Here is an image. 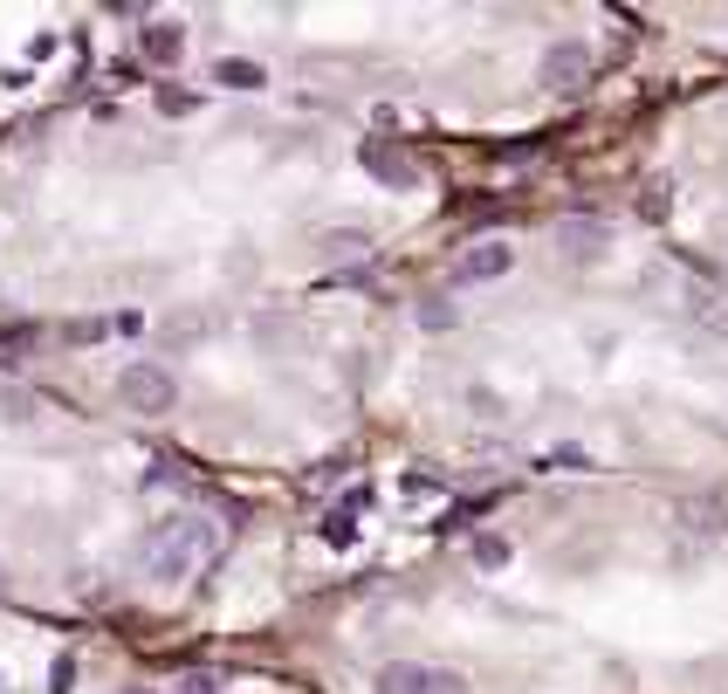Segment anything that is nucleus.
Returning a JSON list of instances; mask_svg holds the SVG:
<instances>
[{"label": "nucleus", "mask_w": 728, "mask_h": 694, "mask_svg": "<svg viewBox=\"0 0 728 694\" xmlns=\"http://www.w3.org/2000/svg\"><path fill=\"white\" fill-rule=\"evenodd\" d=\"M351 537H357V509H331V516H323V544H331V550H351Z\"/></svg>", "instance_id": "nucleus-11"}, {"label": "nucleus", "mask_w": 728, "mask_h": 694, "mask_svg": "<svg viewBox=\"0 0 728 694\" xmlns=\"http://www.w3.org/2000/svg\"><path fill=\"white\" fill-rule=\"evenodd\" d=\"M509 268H515V248H509V241H474L454 275H461V282H502Z\"/></svg>", "instance_id": "nucleus-6"}, {"label": "nucleus", "mask_w": 728, "mask_h": 694, "mask_svg": "<svg viewBox=\"0 0 728 694\" xmlns=\"http://www.w3.org/2000/svg\"><path fill=\"white\" fill-rule=\"evenodd\" d=\"M413 323H420V331H454V303L447 296H426V303H413Z\"/></svg>", "instance_id": "nucleus-10"}, {"label": "nucleus", "mask_w": 728, "mask_h": 694, "mask_svg": "<svg viewBox=\"0 0 728 694\" xmlns=\"http://www.w3.org/2000/svg\"><path fill=\"white\" fill-rule=\"evenodd\" d=\"M138 56L145 62H179L186 56V28L179 21H145L138 28Z\"/></svg>", "instance_id": "nucleus-7"}, {"label": "nucleus", "mask_w": 728, "mask_h": 694, "mask_svg": "<svg viewBox=\"0 0 728 694\" xmlns=\"http://www.w3.org/2000/svg\"><path fill=\"white\" fill-rule=\"evenodd\" d=\"M214 544H220V529L207 516H166L145 537V570L166 578V585H179V578H193V570L214 557Z\"/></svg>", "instance_id": "nucleus-1"}, {"label": "nucleus", "mask_w": 728, "mask_h": 694, "mask_svg": "<svg viewBox=\"0 0 728 694\" xmlns=\"http://www.w3.org/2000/svg\"><path fill=\"white\" fill-rule=\"evenodd\" d=\"M0 694H8V674H0Z\"/></svg>", "instance_id": "nucleus-19"}, {"label": "nucleus", "mask_w": 728, "mask_h": 694, "mask_svg": "<svg viewBox=\"0 0 728 694\" xmlns=\"http://www.w3.org/2000/svg\"><path fill=\"white\" fill-rule=\"evenodd\" d=\"M179 687H186V694H214V681H207V674H193V681H179Z\"/></svg>", "instance_id": "nucleus-18"}, {"label": "nucleus", "mask_w": 728, "mask_h": 694, "mask_svg": "<svg viewBox=\"0 0 728 694\" xmlns=\"http://www.w3.org/2000/svg\"><path fill=\"white\" fill-rule=\"evenodd\" d=\"M117 399H125V413L158 420V413H173V405H179V379L166 372V364L138 358V364H125V372H117Z\"/></svg>", "instance_id": "nucleus-2"}, {"label": "nucleus", "mask_w": 728, "mask_h": 694, "mask_svg": "<svg viewBox=\"0 0 728 694\" xmlns=\"http://www.w3.org/2000/svg\"><path fill=\"white\" fill-rule=\"evenodd\" d=\"M357 166L372 173L378 186H392V193H413V186H420V173H413V158H406V151H392L385 138H364V145H357Z\"/></svg>", "instance_id": "nucleus-4"}, {"label": "nucleus", "mask_w": 728, "mask_h": 694, "mask_svg": "<svg viewBox=\"0 0 728 694\" xmlns=\"http://www.w3.org/2000/svg\"><path fill=\"white\" fill-rule=\"evenodd\" d=\"M474 564H481V570H502V564H509V537H495V529H474Z\"/></svg>", "instance_id": "nucleus-12"}, {"label": "nucleus", "mask_w": 728, "mask_h": 694, "mask_svg": "<svg viewBox=\"0 0 728 694\" xmlns=\"http://www.w3.org/2000/svg\"><path fill=\"white\" fill-rule=\"evenodd\" d=\"M76 687V661L69 653H56V667H49V694H69Z\"/></svg>", "instance_id": "nucleus-14"}, {"label": "nucleus", "mask_w": 728, "mask_h": 694, "mask_svg": "<svg viewBox=\"0 0 728 694\" xmlns=\"http://www.w3.org/2000/svg\"><path fill=\"white\" fill-rule=\"evenodd\" d=\"M584 69H591V49L578 42V35H571V42H550V49H543V84H550V90L584 84Z\"/></svg>", "instance_id": "nucleus-5"}, {"label": "nucleus", "mask_w": 728, "mask_h": 694, "mask_svg": "<svg viewBox=\"0 0 728 694\" xmlns=\"http://www.w3.org/2000/svg\"><path fill=\"white\" fill-rule=\"evenodd\" d=\"M364 248H372V234H351V227L331 234V255H364Z\"/></svg>", "instance_id": "nucleus-13"}, {"label": "nucleus", "mask_w": 728, "mask_h": 694, "mask_svg": "<svg viewBox=\"0 0 728 694\" xmlns=\"http://www.w3.org/2000/svg\"><path fill=\"white\" fill-rule=\"evenodd\" d=\"M158 110H173V117H179V110H193V97H186V90H158Z\"/></svg>", "instance_id": "nucleus-17"}, {"label": "nucleus", "mask_w": 728, "mask_h": 694, "mask_svg": "<svg viewBox=\"0 0 728 694\" xmlns=\"http://www.w3.org/2000/svg\"><path fill=\"white\" fill-rule=\"evenodd\" d=\"M0 585H8V578H0Z\"/></svg>", "instance_id": "nucleus-20"}, {"label": "nucleus", "mask_w": 728, "mask_h": 694, "mask_svg": "<svg viewBox=\"0 0 728 694\" xmlns=\"http://www.w3.org/2000/svg\"><path fill=\"white\" fill-rule=\"evenodd\" d=\"M0 420H28V399L21 392H0Z\"/></svg>", "instance_id": "nucleus-16"}, {"label": "nucleus", "mask_w": 728, "mask_h": 694, "mask_svg": "<svg viewBox=\"0 0 728 694\" xmlns=\"http://www.w3.org/2000/svg\"><path fill=\"white\" fill-rule=\"evenodd\" d=\"M550 461H557L563 475H584V468H591V454H584V447H557V454H550Z\"/></svg>", "instance_id": "nucleus-15"}, {"label": "nucleus", "mask_w": 728, "mask_h": 694, "mask_svg": "<svg viewBox=\"0 0 728 694\" xmlns=\"http://www.w3.org/2000/svg\"><path fill=\"white\" fill-rule=\"evenodd\" d=\"M680 529H687V537H721V529H728V502H721V496L680 502Z\"/></svg>", "instance_id": "nucleus-8"}, {"label": "nucleus", "mask_w": 728, "mask_h": 694, "mask_svg": "<svg viewBox=\"0 0 728 694\" xmlns=\"http://www.w3.org/2000/svg\"><path fill=\"white\" fill-rule=\"evenodd\" d=\"M378 694H468V681L433 661H392L378 667Z\"/></svg>", "instance_id": "nucleus-3"}, {"label": "nucleus", "mask_w": 728, "mask_h": 694, "mask_svg": "<svg viewBox=\"0 0 728 694\" xmlns=\"http://www.w3.org/2000/svg\"><path fill=\"white\" fill-rule=\"evenodd\" d=\"M214 84H220V90H262L268 69L248 62V56H220V62H214Z\"/></svg>", "instance_id": "nucleus-9"}]
</instances>
